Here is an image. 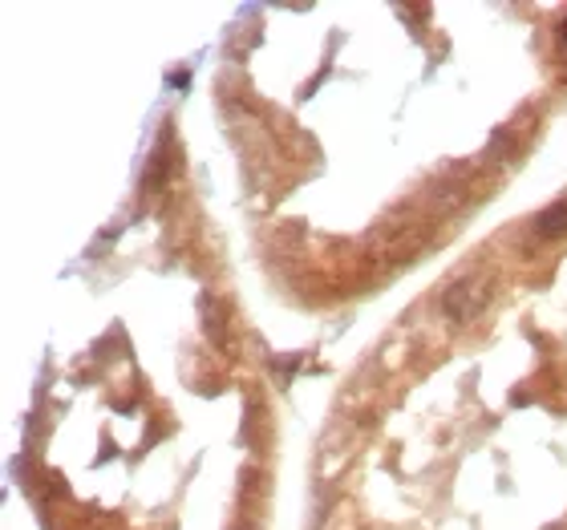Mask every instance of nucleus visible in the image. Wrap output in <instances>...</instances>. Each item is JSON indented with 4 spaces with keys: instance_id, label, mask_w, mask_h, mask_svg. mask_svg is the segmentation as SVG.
Instances as JSON below:
<instances>
[{
    "instance_id": "f03ea898",
    "label": "nucleus",
    "mask_w": 567,
    "mask_h": 530,
    "mask_svg": "<svg viewBox=\"0 0 567 530\" xmlns=\"http://www.w3.org/2000/svg\"><path fill=\"white\" fill-rule=\"evenodd\" d=\"M535 227H540V235H547V239H559V235H567V203H552V207H547Z\"/></svg>"
},
{
    "instance_id": "f257e3e1",
    "label": "nucleus",
    "mask_w": 567,
    "mask_h": 530,
    "mask_svg": "<svg viewBox=\"0 0 567 530\" xmlns=\"http://www.w3.org/2000/svg\"><path fill=\"white\" fill-rule=\"evenodd\" d=\"M486 299H491V284H486V275H462L458 284L446 287L442 308H446V316H454L458 325H466V320H474V316L483 313Z\"/></svg>"
}]
</instances>
